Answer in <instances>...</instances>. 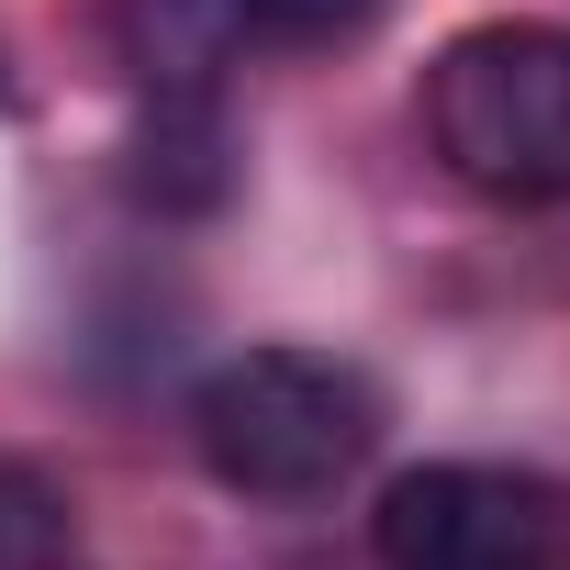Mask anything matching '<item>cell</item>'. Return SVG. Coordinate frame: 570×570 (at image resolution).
<instances>
[{
	"label": "cell",
	"instance_id": "cell-1",
	"mask_svg": "<svg viewBox=\"0 0 570 570\" xmlns=\"http://www.w3.org/2000/svg\"><path fill=\"white\" fill-rule=\"evenodd\" d=\"M190 448L246 503H325L381 448V381L325 347H246L190 392Z\"/></svg>",
	"mask_w": 570,
	"mask_h": 570
},
{
	"label": "cell",
	"instance_id": "cell-2",
	"mask_svg": "<svg viewBox=\"0 0 570 570\" xmlns=\"http://www.w3.org/2000/svg\"><path fill=\"white\" fill-rule=\"evenodd\" d=\"M425 146L481 202H570V35L470 23L425 68Z\"/></svg>",
	"mask_w": 570,
	"mask_h": 570
},
{
	"label": "cell",
	"instance_id": "cell-3",
	"mask_svg": "<svg viewBox=\"0 0 570 570\" xmlns=\"http://www.w3.org/2000/svg\"><path fill=\"white\" fill-rule=\"evenodd\" d=\"M381 570H570V503L503 459H425L370 514Z\"/></svg>",
	"mask_w": 570,
	"mask_h": 570
},
{
	"label": "cell",
	"instance_id": "cell-4",
	"mask_svg": "<svg viewBox=\"0 0 570 570\" xmlns=\"http://www.w3.org/2000/svg\"><path fill=\"white\" fill-rule=\"evenodd\" d=\"M257 0H112V57L146 101H224Z\"/></svg>",
	"mask_w": 570,
	"mask_h": 570
},
{
	"label": "cell",
	"instance_id": "cell-5",
	"mask_svg": "<svg viewBox=\"0 0 570 570\" xmlns=\"http://www.w3.org/2000/svg\"><path fill=\"white\" fill-rule=\"evenodd\" d=\"M135 202H157V213H224L235 202V135L213 101H146Z\"/></svg>",
	"mask_w": 570,
	"mask_h": 570
},
{
	"label": "cell",
	"instance_id": "cell-6",
	"mask_svg": "<svg viewBox=\"0 0 570 570\" xmlns=\"http://www.w3.org/2000/svg\"><path fill=\"white\" fill-rule=\"evenodd\" d=\"M0 570H79V514L35 459H0Z\"/></svg>",
	"mask_w": 570,
	"mask_h": 570
},
{
	"label": "cell",
	"instance_id": "cell-7",
	"mask_svg": "<svg viewBox=\"0 0 570 570\" xmlns=\"http://www.w3.org/2000/svg\"><path fill=\"white\" fill-rule=\"evenodd\" d=\"M381 0H257V35H292V46H325V35H358Z\"/></svg>",
	"mask_w": 570,
	"mask_h": 570
}]
</instances>
